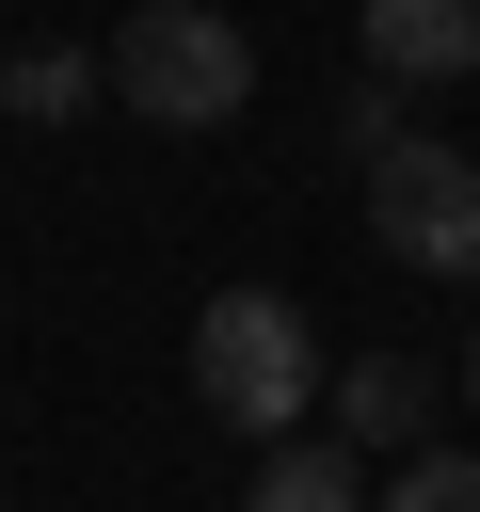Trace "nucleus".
I'll return each mask as SVG.
<instances>
[{"label":"nucleus","instance_id":"9d476101","mask_svg":"<svg viewBox=\"0 0 480 512\" xmlns=\"http://www.w3.org/2000/svg\"><path fill=\"white\" fill-rule=\"evenodd\" d=\"M464 400H480V352H464Z\"/></svg>","mask_w":480,"mask_h":512},{"label":"nucleus","instance_id":"f257e3e1","mask_svg":"<svg viewBox=\"0 0 480 512\" xmlns=\"http://www.w3.org/2000/svg\"><path fill=\"white\" fill-rule=\"evenodd\" d=\"M96 64H112V96H128L144 128H240V112H256V32H240L224 0H128V32H112Z\"/></svg>","mask_w":480,"mask_h":512},{"label":"nucleus","instance_id":"20e7f679","mask_svg":"<svg viewBox=\"0 0 480 512\" xmlns=\"http://www.w3.org/2000/svg\"><path fill=\"white\" fill-rule=\"evenodd\" d=\"M320 400H336V448H416L448 384H432V352H384V336H368L352 368H320Z\"/></svg>","mask_w":480,"mask_h":512},{"label":"nucleus","instance_id":"0eeeda50","mask_svg":"<svg viewBox=\"0 0 480 512\" xmlns=\"http://www.w3.org/2000/svg\"><path fill=\"white\" fill-rule=\"evenodd\" d=\"M96 96H112L96 48H0V112H16V128H80Z\"/></svg>","mask_w":480,"mask_h":512},{"label":"nucleus","instance_id":"7ed1b4c3","mask_svg":"<svg viewBox=\"0 0 480 512\" xmlns=\"http://www.w3.org/2000/svg\"><path fill=\"white\" fill-rule=\"evenodd\" d=\"M368 240H384L400 272H432V288H480V160H464L448 128H400V144L368 160Z\"/></svg>","mask_w":480,"mask_h":512},{"label":"nucleus","instance_id":"6e6552de","mask_svg":"<svg viewBox=\"0 0 480 512\" xmlns=\"http://www.w3.org/2000/svg\"><path fill=\"white\" fill-rule=\"evenodd\" d=\"M384 512H480V448H416L384 480Z\"/></svg>","mask_w":480,"mask_h":512},{"label":"nucleus","instance_id":"423d86ee","mask_svg":"<svg viewBox=\"0 0 480 512\" xmlns=\"http://www.w3.org/2000/svg\"><path fill=\"white\" fill-rule=\"evenodd\" d=\"M240 512H368V448H336V432H272Z\"/></svg>","mask_w":480,"mask_h":512},{"label":"nucleus","instance_id":"39448f33","mask_svg":"<svg viewBox=\"0 0 480 512\" xmlns=\"http://www.w3.org/2000/svg\"><path fill=\"white\" fill-rule=\"evenodd\" d=\"M368 64L416 96V80H480V0H368Z\"/></svg>","mask_w":480,"mask_h":512},{"label":"nucleus","instance_id":"f03ea898","mask_svg":"<svg viewBox=\"0 0 480 512\" xmlns=\"http://www.w3.org/2000/svg\"><path fill=\"white\" fill-rule=\"evenodd\" d=\"M192 400L224 416V432H288L304 400H320V336H304V304L288 288H208L192 304Z\"/></svg>","mask_w":480,"mask_h":512},{"label":"nucleus","instance_id":"1a4fd4ad","mask_svg":"<svg viewBox=\"0 0 480 512\" xmlns=\"http://www.w3.org/2000/svg\"><path fill=\"white\" fill-rule=\"evenodd\" d=\"M400 128H416V112H400V80H352V96H336V144H352V176H368Z\"/></svg>","mask_w":480,"mask_h":512}]
</instances>
